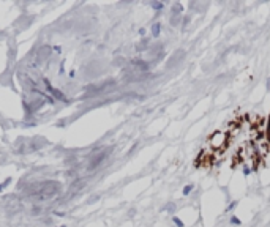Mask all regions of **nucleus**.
<instances>
[{"label":"nucleus","instance_id":"obj_1","mask_svg":"<svg viewBox=\"0 0 270 227\" xmlns=\"http://www.w3.org/2000/svg\"><path fill=\"white\" fill-rule=\"evenodd\" d=\"M227 144V134L223 133V131H215V133L209 137V145L217 152H221V150L226 147Z\"/></svg>","mask_w":270,"mask_h":227},{"label":"nucleus","instance_id":"obj_2","mask_svg":"<svg viewBox=\"0 0 270 227\" xmlns=\"http://www.w3.org/2000/svg\"><path fill=\"white\" fill-rule=\"evenodd\" d=\"M185 58V51L183 49H177L175 52L169 57V62H167V68H174L177 63H182V60Z\"/></svg>","mask_w":270,"mask_h":227},{"label":"nucleus","instance_id":"obj_3","mask_svg":"<svg viewBox=\"0 0 270 227\" xmlns=\"http://www.w3.org/2000/svg\"><path fill=\"white\" fill-rule=\"evenodd\" d=\"M182 13H183V5H182L180 2L172 3V6H171V16H182Z\"/></svg>","mask_w":270,"mask_h":227},{"label":"nucleus","instance_id":"obj_4","mask_svg":"<svg viewBox=\"0 0 270 227\" xmlns=\"http://www.w3.org/2000/svg\"><path fill=\"white\" fill-rule=\"evenodd\" d=\"M160 33H161V24L155 22L152 25V38H160Z\"/></svg>","mask_w":270,"mask_h":227},{"label":"nucleus","instance_id":"obj_5","mask_svg":"<svg viewBox=\"0 0 270 227\" xmlns=\"http://www.w3.org/2000/svg\"><path fill=\"white\" fill-rule=\"evenodd\" d=\"M182 17L183 16H171L169 17V24H171L172 27H177L178 24H182Z\"/></svg>","mask_w":270,"mask_h":227},{"label":"nucleus","instance_id":"obj_6","mask_svg":"<svg viewBox=\"0 0 270 227\" xmlns=\"http://www.w3.org/2000/svg\"><path fill=\"white\" fill-rule=\"evenodd\" d=\"M164 210H166L169 215H174L175 213V210H177V203L175 202H169L166 207H164Z\"/></svg>","mask_w":270,"mask_h":227},{"label":"nucleus","instance_id":"obj_7","mask_svg":"<svg viewBox=\"0 0 270 227\" xmlns=\"http://www.w3.org/2000/svg\"><path fill=\"white\" fill-rule=\"evenodd\" d=\"M150 6H152L155 11H161L163 8H164V3L163 2H158V0H157V2H150Z\"/></svg>","mask_w":270,"mask_h":227},{"label":"nucleus","instance_id":"obj_8","mask_svg":"<svg viewBox=\"0 0 270 227\" xmlns=\"http://www.w3.org/2000/svg\"><path fill=\"white\" fill-rule=\"evenodd\" d=\"M193 189H194V185H193V183H190V185H186L185 188H183L182 194H183V196H190V194L193 193Z\"/></svg>","mask_w":270,"mask_h":227},{"label":"nucleus","instance_id":"obj_9","mask_svg":"<svg viewBox=\"0 0 270 227\" xmlns=\"http://www.w3.org/2000/svg\"><path fill=\"white\" fill-rule=\"evenodd\" d=\"M229 222H231V226H235V227H240V226H242V221H240V218H237L235 215H232V216H231Z\"/></svg>","mask_w":270,"mask_h":227},{"label":"nucleus","instance_id":"obj_10","mask_svg":"<svg viewBox=\"0 0 270 227\" xmlns=\"http://www.w3.org/2000/svg\"><path fill=\"white\" fill-rule=\"evenodd\" d=\"M172 222H174V226H175V227H185L183 221H182L180 218H177V216H172Z\"/></svg>","mask_w":270,"mask_h":227},{"label":"nucleus","instance_id":"obj_11","mask_svg":"<svg viewBox=\"0 0 270 227\" xmlns=\"http://www.w3.org/2000/svg\"><path fill=\"white\" fill-rule=\"evenodd\" d=\"M190 22H191V16L190 14H185L183 17H182V27H183V29L190 24Z\"/></svg>","mask_w":270,"mask_h":227},{"label":"nucleus","instance_id":"obj_12","mask_svg":"<svg viewBox=\"0 0 270 227\" xmlns=\"http://www.w3.org/2000/svg\"><path fill=\"white\" fill-rule=\"evenodd\" d=\"M149 41H150L149 38H144L142 41H141V44L138 46V51H142V49H145V47H147V46H149Z\"/></svg>","mask_w":270,"mask_h":227},{"label":"nucleus","instance_id":"obj_13","mask_svg":"<svg viewBox=\"0 0 270 227\" xmlns=\"http://www.w3.org/2000/svg\"><path fill=\"white\" fill-rule=\"evenodd\" d=\"M235 207H237V202H235V200H232V202L229 203V205H227V207H226V213H229V211H232V210H234V208H235Z\"/></svg>","mask_w":270,"mask_h":227},{"label":"nucleus","instance_id":"obj_14","mask_svg":"<svg viewBox=\"0 0 270 227\" xmlns=\"http://www.w3.org/2000/svg\"><path fill=\"white\" fill-rule=\"evenodd\" d=\"M251 172H253V170H251V167H250L248 164H243V175H245V177H248V175L251 174Z\"/></svg>","mask_w":270,"mask_h":227},{"label":"nucleus","instance_id":"obj_15","mask_svg":"<svg viewBox=\"0 0 270 227\" xmlns=\"http://www.w3.org/2000/svg\"><path fill=\"white\" fill-rule=\"evenodd\" d=\"M139 35L144 36V35H145V29H139Z\"/></svg>","mask_w":270,"mask_h":227},{"label":"nucleus","instance_id":"obj_16","mask_svg":"<svg viewBox=\"0 0 270 227\" xmlns=\"http://www.w3.org/2000/svg\"><path fill=\"white\" fill-rule=\"evenodd\" d=\"M267 87H269V88H270V78H269V79H267Z\"/></svg>","mask_w":270,"mask_h":227}]
</instances>
